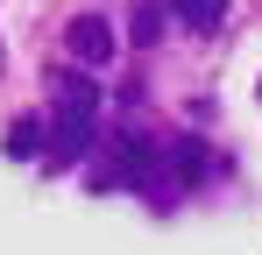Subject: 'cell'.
<instances>
[{"label":"cell","instance_id":"obj_6","mask_svg":"<svg viewBox=\"0 0 262 255\" xmlns=\"http://www.w3.org/2000/svg\"><path fill=\"white\" fill-rule=\"evenodd\" d=\"M170 163H177V177H184V184H199V177H206V149H199V142H177Z\"/></svg>","mask_w":262,"mask_h":255},{"label":"cell","instance_id":"obj_7","mask_svg":"<svg viewBox=\"0 0 262 255\" xmlns=\"http://www.w3.org/2000/svg\"><path fill=\"white\" fill-rule=\"evenodd\" d=\"M7 149H14V156H36V149H43V121H14L7 128Z\"/></svg>","mask_w":262,"mask_h":255},{"label":"cell","instance_id":"obj_1","mask_svg":"<svg viewBox=\"0 0 262 255\" xmlns=\"http://www.w3.org/2000/svg\"><path fill=\"white\" fill-rule=\"evenodd\" d=\"M64 50H71L85 71H99V64L114 57V22H106V14H71V29H64Z\"/></svg>","mask_w":262,"mask_h":255},{"label":"cell","instance_id":"obj_5","mask_svg":"<svg viewBox=\"0 0 262 255\" xmlns=\"http://www.w3.org/2000/svg\"><path fill=\"white\" fill-rule=\"evenodd\" d=\"M177 14H184L191 29H220V14H227V0H177Z\"/></svg>","mask_w":262,"mask_h":255},{"label":"cell","instance_id":"obj_3","mask_svg":"<svg viewBox=\"0 0 262 255\" xmlns=\"http://www.w3.org/2000/svg\"><path fill=\"white\" fill-rule=\"evenodd\" d=\"M50 99H57L64 114H99V92H92L85 71H50Z\"/></svg>","mask_w":262,"mask_h":255},{"label":"cell","instance_id":"obj_2","mask_svg":"<svg viewBox=\"0 0 262 255\" xmlns=\"http://www.w3.org/2000/svg\"><path fill=\"white\" fill-rule=\"evenodd\" d=\"M92 142V114H57V135H50V163H78Z\"/></svg>","mask_w":262,"mask_h":255},{"label":"cell","instance_id":"obj_8","mask_svg":"<svg viewBox=\"0 0 262 255\" xmlns=\"http://www.w3.org/2000/svg\"><path fill=\"white\" fill-rule=\"evenodd\" d=\"M156 36H163V7L142 0V7H135V42H156Z\"/></svg>","mask_w":262,"mask_h":255},{"label":"cell","instance_id":"obj_4","mask_svg":"<svg viewBox=\"0 0 262 255\" xmlns=\"http://www.w3.org/2000/svg\"><path fill=\"white\" fill-rule=\"evenodd\" d=\"M106 163H114V170H106L99 184H142V170H149V142H135V135H128V142H121Z\"/></svg>","mask_w":262,"mask_h":255}]
</instances>
